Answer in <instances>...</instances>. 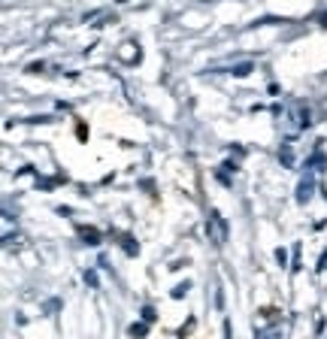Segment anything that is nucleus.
I'll return each instance as SVG.
<instances>
[{"mask_svg":"<svg viewBox=\"0 0 327 339\" xmlns=\"http://www.w3.org/2000/svg\"><path fill=\"white\" fill-rule=\"evenodd\" d=\"M264 339H276V330H270V333H264Z\"/></svg>","mask_w":327,"mask_h":339,"instance_id":"nucleus-1","label":"nucleus"}]
</instances>
